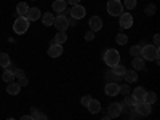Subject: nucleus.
Returning a JSON list of instances; mask_svg holds the SVG:
<instances>
[{
    "mask_svg": "<svg viewBox=\"0 0 160 120\" xmlns=\"http://www.w3.org/2000/svg\"><path fill=\"white\" fill-rule=\"evenodd\" d=\"M131 64H133V69L135 71H141V69H144V59L141 58V56H138V58H133V61H131Z\"/></svg>",
    "mask_w": 160,
    "mask_h": 120,
    "instance_id": "20",
    "label": "nucleus"
},
{
    "mask_svg": "<svg viewBox=\"0 0 160 120\" xmlns=\"http://www.w3.org/2000/svg\"><path fill=\"white\" fill-rule=\"evenodd\" d=\"M13 74H15V77H18V78H21V77H24V72L21 71V69H16L15 72H13Z\"/></svg>",
    "mask_w": 160,
    "mask_h": 120,
    "instance_id": "38",
    "label": "nucleus"
},
{
    "mask_svg": "<svg viewBox=\"0 0 160 120\" xmlns=\"http://www.w3.org/2000/svg\"><path fill=\"white\" fill-rule=\"evenodd\" d=\"M87 108H88V111H90L91 114H98V112L101 111V102H99L98 99H91Z\"/></svg>",
    "mask_w": 160,
    "mask_h": 120,
    "instance_id": "17",
    "label": "nucleus"
},
{
    "mask_svg": "<svg viewBox=\"0 0 160 120\" xmlns=\"http://www.w3.org/2000/svg\"><path fill=\"white\" fill-rule=\"evenodd\" d=\"M144 95H146V90H144L142 87H136V88H135V91H133V96H135V98L138 99V102L144 99Z\"/></svg>",
    "mask_w": 160,
    "mask_h": 120,
    "instance_id": "27",
    "label": "nucleus"
},
{
    "mask_svg": "<svg viewBox=\"0 0 160 120\" xmlns=\"http://www.w3.org/2000/svg\"><path fill=\"white\" fill-rule=\"evenodd\" d=\"M158 45H160V34H155L154 35V47L158 48Z\"/></svg>",
    "mask_w": 160,
    "mask_h": 120,
    "instance_id": "37",
    "label": "nucleus"
},
{
    "mask_svg": "<svg viewBox=\"0 0 160 120\" xmlns=\"http://www.w3.org/2000/svg\"><path fill=\"white\" fill-rule=\"evenodd\" d=\"M101 120H112V118H111V117H109V115H106V117H102V118H101Z\"/></svg>",
    "mask_w": 160,
    "mask_h": 120,
    "instance_id": "42",
    "label": "nucleus"
},
{
    "mask_svg": "<svg viewBox=\"0 0 160 120\" xmlns=\"http://www.w3.org/2000/svg\"><path fill=\"white\" fill-rule=\"evenodd\" d=\"M7 120H16V118H11V117H10V118H7Z\"/></svg>",
    "mask_w": 160,
    "mask_h": 120,
    "instance_id": "43",
    "label": "nucleus"
},
{
    "mask_svg": "<svg viewBox=\"0 0 160 120\" xmlns=\"http://www.w3.org/2000/svg\"><path fill=\"white\" fill-rule=\"evenodd\" d=\"M62 51H64L62 45L55 43V45H51V47L48 48V56H50V58H59V56L62 55Z\"/></svg>",
    "mask_w": 160,
    "mask_h": 120,
    "instance_id": "12",
    "label": "nucleus"
},
{
    "mask_svg": "<svg viewBox=\"0 0 160 120\" xmlns=\"http://www.w3.org/2000/svg\"><path fill=\"white\" fill-rule=\"evenodd\" d=\"M66 40H68V34H66V32H58V34L55 35V38H53V43L62 45Z\"/></svg>",
    "mask_w": 160,
    "mask_h": 120,
    "instance_id": "22",
    "label": "nucleus"
},
{
    "mask_svg": "<svg viewBox=\"0 0 160 120\" xmlns=\"http://www.w3.org/2000/svg\"><path fill=\"white\" fill-rule=\"evenodd\" d=\"M10 64H11V59H10V55H8V53H0V66L7 69Z\"/></svg>",
    "mask_w": 160,
    "mask_h": 120,
    "instance_id": "21",
    "label": "nucleus"
},
{
    "mask_svg": "<svg viewBox=\"0 0 160 120\" xmlns=\"http://www.w3.org/2000/svg\"><path fill=\"white\" fill-rule=\"evenodd\" d=\"M135 109H136V112L139 115H149L152 112V106L148 104V102H144V101H139V102L135 104Z\"/></svg>",
    "mask_w": 160,
    "mask_h": 120,
    "instance_id": "6",
    "label": "nucleus"
},
{
    "mask_svg": "<svg viewBox=\"0 0 160 120\" xmlns=\"http://www.w3.org/2000/svg\"><path fill=\"white\" fill-rule=\"evenodd\" d=\"M160 50L154 45H144L141 47V58L144 61H158Z\"/></svg>",
    "mask_w": 160,
    "mask_h": 120,
    "instance_id": "1",
    "label": "nucleus"
},
{
    "mask_svg": "<svg viewBox=\"0 0 160 120\" xmlns=\"http://www.w3.org/2000/svg\"><path fill=\"white\" fill-rule=\"evenodd\" d=\"M87 15V8L85 7H82V5H74L72 8H71V16L74 18V19H82L83 16Z\"/></svg>",
    "mask_w": 160,
    "mask_h": 120,
    "instance_id": "8",
    "label": "nucleus"
},
{
    "mask_svg": "<svg viewBox=\"0 0 160 120\" xmlns=\"http://www.w3.org/2000/svg\"><path fill=\"white\" fill-rule=\"evenodd\" d=\"M127 106H135L136 102H138V99L133 96V95H125V101H123Z\"/></svg>",
    "mask_w": 160,
    "mask_h": 120,
    "instance_id": "31",
    "label": "nucleus"
},
{
    "mask_svg": "<svg viewBox=\"0 0 160 120\" xmlns=\"http://www.w3.org/2000/svg\"><path fill=\"white\" fill-rule=\"evenodd\" d=\"M90 29L93 32H98L102 29V19L99 16H91L90 18Z\"/></svg>",
    "mask_w": 160,
    "mask_h": 120,
    "instance_id": "11",
    "label": "nucleus"
},
{
    "mask_svg": "<svg viewBox=\"0 0 160 120\" xmlns=\"http://www.w3.org/2000/svg\"><path fill=\"white\" fill-rule=\"evenodd\" d=\"M18 83H19V87H28V83H29V80L26 78V77H21Z\"/></svg>",
    "mask_w": 160,
    "mask_h": 120,
    "instance_id": "36",
    "label": "nucleus"
},
{
    "mask_svg": "<svg viewBox=\"0 0 160 120\" xmlns=\"http://www.w3.org/2000/svg\"><path fill=\"white\" fill-rule=\"evenodd\" d=\"M136 7V0H125V8L127 10H133Z\"/></svg>",
    "mask_w": 160,
    "mask_h": 120,
    "instance_id": "32",
    "label": "nucleus"
},
{
    "mask_svg": "<svg viewBox=\"0 0 160 120\" xmlns=\"http://www.w3.org/2000/svg\"><path fill=\"white\" fill-rule=\"evenodd\" d=\"M130 55H131L133 58L141 56V45H133V47L130 48Z\"/></svg>",
    "mask_w": 160,
    "mask_h": 120,
    "instance_id": "28",
    "label": "nucleus"
},
{
    "mask_svg": "<svg viewBox=\"0 0 160 120\" xmlns=\"http://www.w3.org/2000/svg\"><path fill=\"white\" fill-rule=\"evenodd\" d=\"M53 26L58 29V32H66V29L69 28V22H68V18H66L64 15H59L55 18V22H53Z\"/></svg>",
    "mask_w": 160,
    "mask_h": 120,
    "instance_id": "5",
    "label": "nucleus"
},
{
    "mask_svg": "<svg viewBox=\"0 0 160 120\" xmlns=\"http://www.w3.org/2000/svg\"><path fill=\"white\" fill-rule=\"evenodd\" d=\"M125 71H127V69H125V66H122L120 62H118V64H115L114 68H112V74H114V75H117V77H123Z\"/></svg>",
    "mask_w": 160,
    "mask_h": 120,
    "instance_id": "23",
    "label": "nucleus"
},
{
    "mask_svg": "<svg viewBox=\"0 0 160 120\" xmlns=\"http://www.w3.org/2000/svg\"><path fill=\"white\" fill-rule=\"evenodd\" d=\"M28 10H29V5L26 3V2H19V3L16 5V13H18V16H24Z\"/></svg>",
    "mask_w": 160,
    "mask_h": 120,
    "instance_id": "24",
    "label": "nucleus"
},
{
    "mask_svg": "<svg viewBox=\"0 0 160 120\" xmlns=\"http://www.w3.org/2000/svg\"><path fill=\"white\" fill-rule=\"evenodd\" d=\"M120 114H122V104H120V102H112V104H109L108 115H109L111 118H117Z\"/></svg>",
    "mask_w": 160,
    "mask_h": 120,
    "instance_id": "9",
    "label": "nucleus"
},
{
    "mask_svg": "<svg viewBox=\"0 0 160 120\" xmlns=\"http://www.w3.org/2000/svg\"><path fill=\"white\" fill-rule=\"evenodd\" d=\"M19 91H21V87H19V83H15V82L8 83V87H7V93H8V95H13V96H16Z\"/></svg>",
    "mask_w": 160,
    "mask_h": 120,
    "instance_id": "18",
    "label": "nucleus"
},
{
    "mask_svg": "<svg viewBox=\"0 0 160 120\" xmlns=\"http://www.w3.org/2000/svg\"><path fill=\"white\" fill-rule=\"evenodd\" d=\"M19 120H34V118H32L31 115H22V117H21Z\"/></svg>",
    "mask_w": 160,
    "mask_h": 120,
    "instance_id": "41",
    "label": "nucleus"
},
{
    "mask_svg": "<svg viewBox=\"0 0 160 120\" xmlns=\"http://www.w3.org/2000/svg\"><path fill=\"white\" fill-rule=\"evenodd\" d=\"M53 22H55V16H53V13H43L42 15V24L45 26V28H50V26H53Z\"/></svg>",
    "mask_w": 160,
    "mask_h": 120,
    "instance_id": "16",
    "label": "nucleus"
},
{
    "mask_svg": "<svg viewBox=\"0 0 160 120\" xmlns=\"http://www.w3.org/2000/svg\"><path fill=\"white\" fill-rule=\"evenodd\" d=\"M144 102H148V104H155V101H157V93H154V91H146V95H144V99H142Z\"/></svg>",
    "mask_w": 160,
    "mask_h": 120,
    "instance_id": "19",
    "label": "nucleus"
},
{
    "mask_svg": "<svg viewBox=\"0 0 160 120\" xmlns=\"http://www.w3.org/2000/svg\"><path fill=\"white\" fill-rule=\"evenodd\" d=\"M13 78H15V74H13V71L5 69L3 74H2V80H3L5 83H11V82H13Z\"/></svg>",
    "mask_w": 160,
    "mask_h": 120,
    "instance_id": "26",
    "label": "nucleus"
},
{
    "mask_svg": "<svg viewBox=\"0 0 160 120\" xmlns=\"http://www.w3.org/2000/svg\"><path fill=\"white\" fill-rule=\"evenodd\" d=\"M118 18H120L118 22H120V28L122 29H130L133 26V16L130 15V13H122Z\"/></svg>",
    "mask_w": 160,
    "mask_h": 120,
    "instance_id": "7",
    "label": "nucleus"
},
{
    "mask_svg": "<svg viewBox=\"0 0 160 120\" xmlns=\"http://www.w3.org/2000/svg\"><path fill=\"white\" fill-rule=\"evenodd\" d=\"M66 2H69V3L74 7V5H80V2H82V0H66Z\"/></svg>",
    "mask_w": 160,
    "mask_h": 120,
    "instance_id": "39",
    "label": "nucleus"
},
{
    "mask_svg": "<svg viewBox=\"0 0 160 120\" xmlns=\"http://www.w3.org/2000/svg\"><path fill=\"white\" fill-rule=\"evenodd\" d=\"M31 112H32V114H31V117H32L34 120H48V117H47L45 114H42V112H40L38 109H35V108H32V109H31Z\"/></svg>",
    "mask_w": 160,
    "mask_h": 120,
    "instance_id": "25",
    "label": "nucleus"
},
{
    "mask_svg": "<svg viewBox=\"0 0 160 120\" xmlns=\"http://www.w3.org/2000/svg\"><path fill=\"white\" fill-rule=\"evenodd\" d=\"M115 42H117L118 45H127V42H128V37H127L125 34H117V37H115Z\"/></svg>",
    "mask_w": 160,
    "mask_h": 120,
    "instance_id": "29",
    "label": "nucleus"
},
{
    "mask_svg": "<svg viewBox=\"0 0 160 120\" xmlns=\"http://www.w3.org/2000/svg\"><path fill=\"white\" fill-rule=\"evenodd\" d=\"M85 40H87V42H91V40H95V32H93V31H88V32L85 34Z\"/></svg>",
    "mask_w": 160,
    "mask_h": 120,
    "instance_id": "35",
    "label": "nucleus"
},
{
    "mask_svg": "<svg viewBox=\"0 0 160 120\" xmlns=\"http://www.w3.org/2000/svg\"><path fill=\"white\" fill-rule=\"evenodd\" d=\"M68 22H69V26H77V19H74V18L68 19Z\"/></svg>",
    "mask_w": 160,
    "mask_h": 120,
    "instance_id": "40",
    "label": "nucleus"
},
{
    "mask_svg": "<svg viewBox=\"0 0 160 120\" xmlns=\"http://www.w3.org/2000/svg\"><path fill=\"white\" fill-rule=\"evenodd\" d=\"M28 29H29V21L26 19V16H18L16 21L13 22V31L18 35H22Z\"/></svg>",
    "mask_w": 160,
    "mask_h": 120,
    "instance_id": "2",
    "label": "nucleus"
},
{
    "mask_svg": "<svg viewBox=\"0 0 160 120\" xmlns=\"http://www.w3.org/2000/svg\"><path fill=\"white\" fill-rule=\"evenodd\" d=\"M123 78L127 80L128 83H133V82H136V80H138V72H136L135 69L125 71V74H123Z\"/></svg>",
    "mask_w": 160,
    "mask_h": 120,
    "instance_id": "15",
    "label": "nucleus"
},
{
    "mask_svg": "<svg viewBox=\"0 0 160 120\" xmlns=\"http://www.w3.org/2000/svg\"><path fill=\"white\" fill-rule=\"evenodd\" d=\"M118 93H122L123 96H125V95H130V87H127V85H120Z\"/></svg>",
    "mask_w": 160,
    "mask_h": 120,
    "instance_id": "33",
    "label": "nucleus"
},
{
    "mask_svg": "<svg viewBox=\"0 0 160 120\" xmlns=\"http://www.w3.org/2000/svg\"><path fill=\"white\" fill-rule=\"evenodd\" d=\"M24 16H26V19L31 22V21H37L38 18H42V13H40L38 8L34 7V8H29L28 11H26V15H24Z\"/></svg>",
    "mask_w": 160,
    "mask_h": 120,
    "instance_id": "10",
    "label": "nucleus"
},
{
    "mask_svg": "<svg viewBox=\"0 0 160 120\" xmlns=\"http://www.w3.org/2000/svg\"><path fill=\"white\" fill-rule=\"evenodd\" d=\"M108 13L111 16H120L123 13V3L120 0H109L108 2Z\"/></svg>",
    "mask_w": 160,
    "mask_h": 120,
    "instance_id": "4",
    "label": "nucleus"
},
{
    "mask_svg": "<svg viewBox=\"0 0 160 120\" xmlns=\"http://www.w3.org/2000/svg\"><path fill=\"white\" fill-rule=\"evenodd\" d=\"M155 11H157V7L154 5V3H149L148 7H146V10H144V13L148 16H152V15H155Z\"/></svg>",
    "mask_w": 160,
    "mask_h": 120,
    "instance_id": "30",
    "label": "nucleus"
},
{
    "mask_svg": "<svg viewBox=\"0 0 160 120\" xmlns=\"http://www.w3.org/2000/svg\"><path fill=\"white\" fill-rule=\"evenodd\" d=\"M120 61V53L114 48L108 50V51H104V62L109 66V68H114L115 64H118Z\"/></svg>",
    "mask_w": 160,
    "mask_h": 120,
    "instance_id": "3",
    "label": "nucleus"
},
{
    "mask_svg": "<svg viewBox=\"0 0 160 120\" xmlns=\"http://www.w3.org/2000/svg\"><path fill=\"white\" fill-rule=\"evenodd\" d=\"M118 88H120V85L117 82H108L104 90H106V95L108 96H115V95H118Z\"/></svg>",
    "mask_w": 160,
    "mask_h": 120,
    "instance_id": "13",
    "label": "nucleus"
},
{
    "mask_svg": "<svg viewBox=\"0 0 160 120\" xmlns=\"http://www.w3.org/2000/svg\"><path fill=\"white\" fill-rule=\"evenodd\" d=\"M93 98L90 96V95H87V96H82V99H80V102H82V106H85V108H87V106L90 104V101H91Z\"/></svg>",
    "mask_w": 160,
    "mask_h": 120,
    "instance_id": "34",
    "label": "nucleus"
},
{
    "mask_svg": "<svg viewBox=\"0 0 160 120\" xmlns=\"http://www.w3.org/2000/svg\"><path fill=\"white\" fill-rule=\"evenodd\" d=\"M51 8L55 10L56 13H59V15H62V13L68 10V2H66V0H55L53 5H51Z\"/></svg>",
    "mask_w": 160,
    "mask_h": 120,
    "instance_id": "14",
    "label": "nucleus"
}]
</instances>
